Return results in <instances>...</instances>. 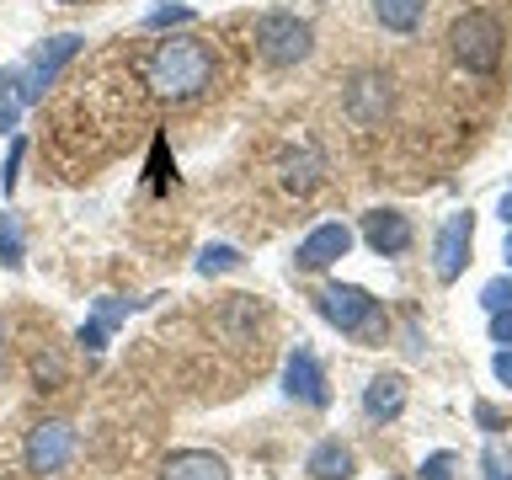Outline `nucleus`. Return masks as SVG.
<instances>
[{
  "mask_svg": "<svg viewBox=\"0 0 512 480\" xmlns=\"http://www.w3.org/2000/svg\"><path fill=\"white\" fill-rule=\"evenodd\" d=\"M278 171H283V187H288V192H299V198H310V192L320 187V176H326V155H320L315 144L304 139V144H294V150H283Z\"/></svg>",
  "mask_w": 512,
  "mask_h": 480,
  "instance_id": "f8f14e48",
  "label": "nucleus"
},
{
  "mask_svg": "<svg viewBox=\"0 0 512 480\" xmlns=\"http://www.w3.org/2000/svg\"><path fill=\"white\" fill-rule=\"evenodd\" d=\"M22 262H27L22 224H16V214L6 208V214H0V267H6V272H22Z\"/></svg>",
  "mask_w": 512,
  "mask_h": 480,
  "instance_id": "a211bd4d",
  "label": "nucleus"
},
{
  "mask_svg": "<svg viewBox=\"0 0 512 480\" xmlns=\"http://www.w3.org/2000/svg\"><path fill=\"white\" fill-rule=\"evenodd\" d=\"M480 304H486L491 315H496V310H507V304H512V278H491L486 288H480Z\"/></svg>",
  "mask_w": 512,
  "mask_h": 480,
  "instance_id": "4be33fe9",
  "label": "nucleus"
},
{
  "mask_svg": "<svg viewBox=\"0 0 512 480\" xmlns=\"http://www.w3.org/2000/svg\"><path fill=\"white\" fill-rule=\"evenodd\" d=\"M0 358H6V320H0Z\"/></svg>",
  "mask_w": 512,
  "mask_h": 480,
  "instance_id": "c756f323",
  "label": "nucleus"
},
{
  "mask_svg": "<svg viewBox=\"0 0 512 480\" xmlns=\"http://www.w3.org/2000/svg\"><path fill=\"white\" fill-rule=\"evenodd\" d=\"M395 107V91H390V75H379V70H363V75H352V86H347V118L352 123H384V112Z\"/></svg>",
  "mask_w": 512,
  "mask_h": 480,
  "instance_id": "6e6552de",
  "label": "nucleus"
},
{
  "mask_svg": "<svg viewBox=\"0 0 512 480\" xmlns=\"http://www.w3.org/2000/svg\"><path fill=\"white\" fill-rule=\"evenodd\" d=\"M422 11H427V0H374V16L390 32H411L422 22Z\"/></svg>",
  "mask_w": 512,
  "mask_h": 480,
  "instance_id": "f3484780",
  "label": "nucleus"
},
{
  "mask_svg": "<svg viewBox=\"0 0 512 480\" xmlns=\"http://www.w3.org/2000/svg\"><path fill=\"white\" fill-rule=\"evenodd\" d=\"M502 219H507V230H512V192L502 198Z\"/></svg>",
  "mask_w": 512,
  "mask_h": 480,
  "instance_id": "c85d7f7f",
  "label": "nucleus"
},
{
  "mask_svg": "<svg viewBox=\"0 0 512 480\" xmlns=\"http://www.w3.org/2000/svg\"><path fill=\"white\" fill-rule=\"evenodd\" d=\"M470 246H475V214H448L443 230H438V278L443 283H454L464 272Z\"/></svg>",
  "mask_w": 512,
  "mask_h": 480,
  "instance_id": "1a4fd4ad",
  "label": "nucleus"
},
{
  "mask_svg": "<svg viewBox=\"0 0 512 480\" xmlns=\"http://www.w3.org/2000/svg\"><path fill=\"white\" fill-rule=\"evenodd\" d=\"M59 6H86V0H59Z\"/></svg>",
  "mask_w": 512,
  "mask_h": 480,
  "instance_id": "2f4dec72",
  "label": "nucleus"
},
{
  "mask_svg": "<svg viewBox=\"0 0 512 480\" xmlns=\"http://www.w3.org/2000/svg\"><path fill=\"white\" fill-rule=\"evenodd\" d=\"M182 22H192L187 6H155L150 16H144V27H150V32H160V27H182Z\"/></svg>",
  "mask_w": 512,
  "mask_h": 480,
  "instance_id": "412c9836",
  "label": "nucleus"
},
{
  "mask_svg": "<svg viewBox=\"0 0 512 480\" xmlns=\"http://www.w3.org/2000/svg\"><path fill=\"white\" fill-rule=\"evenodd\" d=\"M486 480H512V475H502V464H496V454L486 459Z\"/></svg>",
  "mask_w": 512,
  "mask_h": 480,
  "instance_id": "cd10ccee",
  "label": "nucleus"
},
{
  "mask_svg": "<svg viewBox=\"0 0 512 480\" xmlns=\"http://www.w3.org/2000/svg\"><path fill=\"white\" fill-rule=\"evenodd\" d=\"M22 118V91H16V70H0V134H11Z\"/></svg>",
  "mask_w": 512,
  "mask_h": 480,
  "instance_id": "6ab92c4d",
  "label": "nucleus"
},
{
  "mask_svg": "<svg viewBox=\"0 0 512 480\" xmlns=\"http://www.w3.org/2000/svg\"><path fill=\"white\" fill-rule=\"evenodd\" d=\"M235 267H240L235 246H203L198 251V272H203V278H214V272H235Z\"/></svg>",
  "mask_w": 512,
  "mask_h": 480,
  "instance_id": "aec40b11",
  "label": "nucleus"
},
{
  "mask_svg": "<svg viewBox=\"0 0 512 480\" xmlns=\"http://www.w3.org/2000/svg\"><path fill=\"white\" fill-rule=\"evenodd\" d=\"M315 304H320V315H326L336 331L358 336V342H368V347H374L379 336H384V310H379V299L368 294V288H358V283H326Z\"/></svg>",
  "mask_w": 512,
  "mask_h": 480,
  "instance_id": "f03ea898",
  "label": "nucleus"
},
{
  "mask_svg": "<svg viewBox=\"0 0 512 480\" xmlns=\"http://www.w3.org/2000/svg\"><path fill=\"white\" fill-rule=\"evenodd\" d=\"M283 390L294 395V400H304V406H326V400H331V390H326V374H320V363H315V352H310V347L288 352Z\"/></svg>",
  "mask_w": 512,
  "mask_h": 480,
  "instance_id": "9d476101",
  "label": "nucleus"
},
{
  "mask_svg": "<svg viewBox=\"0 0 512 480\" xmlns=\"http://www.w3.org/2000/svg\"><path fill=\"white\" fill-rule=\"evenodd\" d=\"M22 155H27V139H11V155H6V171H0V187H16V176H22Z\"/></svg>",
  "mask_w": 512,
  "mask_h": 480,
  "instance_id": "5701e85b",
  "label": "nucleus"
},
{
  "mask_svg": "<svg viewBox=\"0 0 512 480\" xmlns=\"http://www.w3.org/2000/svg\"><path fill=\"white\" fill-rule=\"evenodd\" d=\"M491 342H512V304L491 315Z\"/></svg>",
  "mask_w": 512,
  "mask_h": 480,
  "instance_id": "393cba45",
  "label": "nucleus"
},
{
  "mask_svg": "<svg viewBox=\"0 0 512 480\" xmlns=\"http://www.w3.org/2000/svg\"><path fill=\"white\" fill-rule=\"evenodd\" d=\"M160 480H230V470L208 448H182V454H171L160 464Z\"/></svg>",
  "mask_w": 512,
  "mask_h": 480,
  "instance_id": "ddd939ff",
  "label": "nucleus"
},
{
  "mask_svg": "<svg viewBox=\"0 0 512 480\" xmlns=\"http://www.w3.org/2000/svg\"><path fill=\"white\" fill-rule=\"evenodd\" d=\"M310 480H352V448L342 438H326V443H315L310 448Z\"/></svg>",
  "mask_w": 512,
  "mask_h": 480,
  "instance_id": "dca6fc26",
  "label": "nucleus"
},
{
  "mask_svg": "<svg viewBox=\"0 0 512 480\" xmlns=\"http://www.w3.org/2000/svg\"><path fill=\"white\" fill-rule=\"evenodd\" d=\"M214 80H219L214 48L203 38H192V32L155 43L150 59H144V86H150V96H160V102H198Z\"/></svg>",
  "mask_w": 512,
  "mask_h": 480,
  "instance_id": "f257e3e1",
  "label": "nucleus"
},
{
  "mask_svg": "<svg viewBox=\"0 0 512 480\" xmlns=\"http://www.w3.org/2000/svg\"><path fill=\"white\" fill-rule=\"evenodd\" d=\"M491 368H496V379H502V384H507V390H512V352H507V347H502V352H496V363H491Z\"/></svg>",
  "mask_w": 512,
  "mask_h": 480,
  "instance_id": "bb28decb",
  "label": "nucleus"
},
{
  "mask_svg": "<svg viewBox=\"0 0 512 480\" xmlns=\"http://www.w3.org/2000/svg\"><path fill=\"white\" fill-rule=\"evenodd\" d=\"M80 48H86V38H80V32H54V38H43L38 48H32L27 64L16 70V91H22V107L43 102V91L54 86L59 70L80 54Z\"/></svg>",
  "mask_w": 512,
  "mask_h": 480,
  "instance_id": "39448f33",
  "label": "nucleus"
},
{
  "mask_svg": "<svg viewBox=\"0 0 512 480\" xmlns=\"http://www.w3.org/2000/svg\"><path fill=\"white\" fill-rule=\"evenodd\" d=\"M363 411L374 416V422H395L400 411H406V379L400 374H374L363 390Z\"/></svg>",
  "mask_w": 512,
  "mask_h": 480,
  "instance_id": "4468645a",
  "label": "nucleus"
},
{
  "mask_svg": "<svg viewBox=\"0 0 512 480\" xmlns=\"http://www.w3.org/2000/svg\"><path fill=\"white\" fill-rule=\"evenodd\" d=\"M315 48V32L304 16L294 11H262L256 16V59L267 70H288V64H304Z\"/></svg>",
  "mask_w": 512,
  "mask_h": 480,
  "instance_id": "7ed1b4c3",
  "label": "nucleus"
},
{
  "mask_svg": "<svg viewBox=\"0 0 512 480\" xmlns=\"http://www.w3.org/2000/svg\"><path fill=\"white\" fill-rule=\"evenodd\" d=\"M502 22H496L491 11H464L454 27H448V48H454V59L464 64L470 75H491L496 64H502Z\"/></svg>",
  "mask_w": 512,
  "mask_h": 480,
  "instance_id": "20e7f679",
  "label": "nucleus"
},
{
  "mask_svg": "<svg viewBox=\"0 0 512 480\" xmlns=\"http://www.w3.org/2000/svg\"><path fill=\"white\" fill-rule=\"evenodd\" d=\"M75 459V427L70 422H38L27 432V470L32 475H59Z\"/></svg>",
  "mask_w": 512,
  "mask_h": 480,
  "instance_id": "423d86ee",
  "label": "nucleus"
},
{
  "mask_svg": "<svg viewBox=\"0 0 512 480\" xmlns=\"http://www.w3.org/2000/svg\"><path fill=\"white\" fill-rule=\"evenodd\" d=\"M422 475H427V480H454V475H459V459H454V454H432V459L422 464Z\"/></svg>",
  "mask_w": 512,
  "mask_h": 480,
  "instance_id": "b1692460",
  "label": "nucleus"
},
{
  "mask_svg": "<svg viewBox=\"0 0 512 480\" xmlns=\"http://www.w3.org/2000/svg\"><path fill=\"white\" fill-rule=\"evenodd\" d=\"M363 240L379 256H400V251H411V219L395 214V208H368L363 214Z\"/></svg>",
  "mask_w": 512,
  "mask_h": 480,
  "instance_id": "9b49d317",
  "label": "nucleus"
},
{
  "mask_svg": "<svg viewBox=\"0 0 512 480\" xmlns=\"http://www.w3.org/2000/svg\"><path fill=\"white\" fill-rule=\"evenodd\" d=\"M128 310H134L128 299H112V294H107V299H96V315L86 320V326H80V347H86V352H102V347H107V336L128 320Z\"/></svg>",
  "mask_w": 512,
  "mask_h": 480,
  "instance_id": "2eb2a0df",
  "label": "nucleus"
},
{
  "mask_svg": "<svg viewBox=\"0 0 512 480\" xmlns=\"http://www.w3.org/2000/svg\"><path fill=\"white\" fill-rule=\"evenodd\" d=\"M475 416H480V422H486V432H502V427H507V416L496 411V406H475Z\"/></svg>",
  "mask_w": 512,
  "mask_h": 480,
  "instance_id": "a878e982",
  "label": "nucleus"
},
{
  "mask_svg": "<svg viewBox=\"0 0 512 480\" xmlns=\"http://www.w3.org/2000/svg\"><path fill=\"white\" fill-rule=\"evenodd\" d=\"M502 256H507V267H512V235H507V251H502Z\"/></svg>",
  "mask_w": 512,
  "mask_h": 480,
  "instance_id": "7c9ffc66",
  "label": "nucleus"
},
{
  "mask_svg": "<svg viewBox=\"0 0 512 480\" xmlns=\"http://www.w3.org/2000/svg\"><path fill=\"white\" fill-rule=\"evenodd\" d=\"M352 251V230L347 224H315L310 235L299 240V251H294V267L299 272H326L331 262H342V256Z\"/></svg>",
  "mask_w": 512,
  "mask_h": 480,
  "instance_id": "0eeeda50",
  "label": "nucleus"
}]
</instances>
